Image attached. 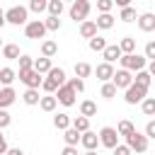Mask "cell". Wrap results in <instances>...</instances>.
<instances>
[{
    "label": "cell",
    "mask_w": 155,
    "mask_h": 155,
    "mask_svg": "<svg viewBox=\"0 0 155 155\" xmlns=\"http://www.w3.org/2000/svg\"><path fill=\"white\" fill-rule=\"evenodd\" d=\"M116 90H126L131 82H133V73H128V70H124V68H119V70H114V75H111V80H109Z\"/></svg>",
    "instance_id": "obj_9"
},
{
    "label": "cell",
    "mask_w": 155,
    "mask_h": 155,
    "mask_svg": "<svg viewBox=\"0 0 155 155\" xmlns=\"http://www.w3.org/2000/svg\"><path fill=\"white\" fill-rule=\"evenodd\" d=\"M136 22H138L140 31H145V34L155 31V15H153V12H143V15H138V17H136Z\"/></svg>",
    "instance_id": "obj_11"
},
{
    "label": "cell",
    "mask_w": 155,
    "mask_h": 155,
    "mask_svg": "<svg viewBox=\"0 0 155 155\" xmlns=\"http://www.w3.org/2000/svg\"><path fill=\"white\" fill-rule=\"evenodd\" d=\"M46 5H48V0H29V12H34V15H41V12H46Z\"/></svg>",
    "instance_id": "obj_36"
},
{
    "label": "cell",
    "mask_w": 155,
    "mask_h": 155,
    "mask_svg": "<svg viewBox=\"0 0 155 155\" xmlns=\"http://www.w3.org/2000/svg\"><path fill=\"white\" fill-rule=\"evenodd\" d=\"M2 58H7V61H17L22 53H19V46L17 44H2Z\"/></svg>",
    "instance_id": "obj_22"
},
{
    "label": "cell",
    "mask_w": 155,
    "mask_h": 155,
    "mask_svg": "<svg viewBox=\"0 0 155 155\" xmlns=\"http://www.w3.org/2000/svg\"><path fill=\"white\" fill-rule=\"evenodd\" d=\"M44 27H46V31H58L61 29V17H46L44 19Z\"/></svg>",
    "instance_id": "obj_39"
},
{
    "label": "cell",
    "mask_w": 155,
    "mask_h": 155,
    "mask_svg": "<svg viewBox=\"0 0 155 155\" xmlns=\"http://www.w3.org/2000/svg\"><path fill=\"white\" fill-rule=\"evenodd\" d=\"M39 99H41V97H39V90H29V87H27L24 94H22V102H24L27 107H36Z\"/></svg>",
    "instance_id": "obj_26"
},
{
    "label": "cell",
    "mask_w": 155,
    "mask_h": 155,
    "mask_svg": "<svg viewBox=\"0 0 155 155\" xmlns=\"http://www.w3.org/2000/svg\"><path fill=\"white\" fill-rule=\"evenodd\" d=\"M17 61H19V70H29V68L34 65V58H31V56H27V53H24V56H19Z\"/></svg>",
    "instance_id": "obj_42"
},
{
    "label": "cell",
    "mask_w": 155,
    "mask_h": 155,
    "mask_svg": "<svg viewBox=\"0 0 155 155\" xmlns=\"http://www.w3.org/2000/svg\"><path fill=\"white\" fill-rule=\"evenodd\" d=\"M12 124V116H10V111L7 109H0V128H7Z\"/></svg>",
    "instance_id": "obj_45"
},
{
    "label": "cell",
    "mask_w": 155,
    "mask_h": 155,
    "mask_svg": "<svg viewBox=\"0 0 155 155\" xmlns=\"http://www.w3.org/2000/svg\"><path fill=\"white\" fill-rule=\"evenodd\" d=\"M102 58H104V63H116L119 58H121V51H119V46L116 44H107L104 46V51H102Z\"/></svg>",
    "instance_id": "obj_14"
},
{
    "label": "cell",
    "mask_w": 155,
    "mask_h": 155,
    "mask_svg": "<svg viewBox=\"0 0 155 155\" xmlns=\"http://www.w3.org/2000/svg\"><path fill=\"white\" fill-rule=\"evenodd\" d=\"M126 145H128V150L131 153H145L148 150V138L143 136V133H138V131H133V133H128L126 136Z\"/></svg>",
    "instance_id": "obj_5"
},
{
    "label": "cell",
    "mask_w": 155,
    "mask_h": 155,
    "mask_svg": "<svg viewBox=\"0 0 155 155\" xmlns=\"http://www.w3.org/2000/svg\"><path fill=\"white\" fill-rule=\"evenodd\" d=\"M53 126H56L58 131H65V128H70V116H68L65 111H58V114L53 116Z\"/></svg>",
    "instance_id": "obj_27"
},
{
    "label": "cell",
    "mask_w": 155,
    "mask_h": 155,
    "mask_svg": "<svg viewBox=\"0 0 155 155\" xmlns=\"http://www.w3.org/2000/svg\"><path fill=\"white\" fill-rule=\"evenodd\" d=\"M61 2H63V5H65V2H73V0H61Z\"/></svg>",
    "instance_id": "obj_54"
},
{
    "label": "cell",
    "mask_w": 155,
    "mask_h": 155,
    "mask_svg": "<svg viewBox=\"0 0 155 155\" xmlns=\"http://www.w3.org/2000/svg\"><path fill=\"white\" fill-rule=\"evenodd\" d=\"M140 109H143L145 116H155V99H153V97H145V99L140 102Z\"/></svg>",
    "instance_id": "obj_38"
},
{
    "label": "cell",
    "mask_w": 155,
    "mask_h": 155,
    "mask_svg": "<svg viewBox=\"0 0 155 155\" xmlns=\"http://www.w3.org/2000/svg\"><path fill=\"white\" fill-rule=\"evenodd\" d=\"M29 10L22 5H12L10 10H5V24H15V27H24L29 19Z\"/></svg>",
    "instance_id": "obj_1"
},
{
    "label": "cell",
    "mask_w": 155,
    "mask_h": 155,
    "mask_svg": "<svg viewBox=\"0 0 155 155\" xmlns=\"http://www.w3.org/2000/svg\"><path fill=\"white\" fill-rule=\"evenodd\" d=\"M111 153H114V155H133V153L128 150V145H126V143H124V145H121V143H119V145H114V148H111Z\"/></svg>",
    "instance_id": "obj_46"
},
{
    "label": "cell",
    "mask_w": 155,
    "mask_h": 155,
    "mask_svg": "<svg viewBox=\"0 0 155 155\" xmlns=\"http://www.w3.org/2000/svg\"><path fill=\"white\" fill-rule=\"evenodd\" d=\"M143 56H145V61H155V41L153 39L145 44V53Z\"/></svg>",
    "instance_id": "obj_43"
},
{
    "label": "cell",
    "mask_w": 155,
    "mask_h": 155,
    "mask_svg": "<svg viewBox=\"0 0 155 155\" xmlns=\"http://www.w3.org/2000/svg\"><path fill=\"white\" fill-rule=\"evenodd\" d=\"M0 48H2V39H0Z\"/></svg>",
    "instance_id": "obj_55"
},
{
    "label": "cell",
    "mask_w": 155,
    "mask_h": 155,
    "mask_svg": "<svg viewBox=\"0 0 155 155\" xmlns=\"http://www.w3.org/2000/svg\"><path fill=\"white\" fill-rule=\"evenodd\" d=\"M65 85H68L75 94H78V92H85V80H80V78H68Z\"/></svg>",
    "instance_id": "obj_37"
},
{
    "label": "cell",
    "mask_w": 155,
    "mask_h": 155,
    "mask_svg": "<svg viewBox=\"0 0 155 155\" xmlns=\"http://www.w3.org/2000/svg\"><path fill=\"white\" fill-rule=\"evenodd\" d=\"M87 46H90V51H94V53H102L104 51V46H107V41H104V36H92V39H87Z\"/></svg>",
    "instance_id": "obj_28"
},
{
    "label": "cell",
    "mask_w": 155,
    "mask_h": 155,
    "mask_svg": "<svg viewBox=\"0 0 155 155\" xmlns=\"http://www.w3.org/2000/svg\"><path fill=\"white\" fill-rule=\"evenodd\" d=\"M31 68H34L39 75H46V73L53 68V63H51V58H44V56H41V58H34V65H31Z\"/></svg>",
    "instance_id": "obj_23"
},
{
    "label": "cell",
    "mask_w": 155,
    "mask_h": 155,
    "mask_svg": "<svg viewBox=\"0 0 155 155\" xmlns=\"http://www.w3.org/2000/svg\"><path fill=\"white\" fill-rule=\"evenodd\" d=\"M80 116H85V119L97 116V104H94L92 99H82V102H80Z\"/></svg>",
    "instance_id": "obj_20"
},
{
    "label": "cell",
    "mask_w": 155,
    "mask_h": 155,
    "mask_svg": "<svg viewBox=\"0 0 155 155\" xmlns=\"http://www.w3.org/2000/svg\"><path fill=\"white\" fill-rule=\"evenodd\" d=\"M145 97H148V90L140 87V85H133V82H131V85L124 90V102H126V104H140Z\"/></svg>",
    "instance_id": "obj_4"
},
{
    "label": "cell",
    "mask_w": 155,
    "mask_h": 155,
    "mask_svg": "<svg viewBox=\"0 0 155 155\" xmlns=\"http://www.w3.org/2000/svg\"><path fill=\"white\" fill-rule=\"evenodd\" d=\"M15 99H17V92H15L12 87H0V109L12 107V104H15Z\"/></svg>",
    "instance_id": "obj_15"
},
{
    "label": "cell",
    "mask_w": 155,
    "mask_h": 155,
    "mask_svg": "<svg viewBox=\"0 0 155 155\" xmlns=\"http://www.w3.org/2000/svg\"><path fill=\"white\" fill-rule=\"evenodd\" d=\"M63 140H65V145H78V143H80V133L70 126V128L63 131Z\"/></svg>",
    "instance_id": "obj_35"
},
{
    "label": "cell",
    "mask_w": 155,
    "mask_h": 155,
    "mask_svg": "<svg viewBox=\"0 0 155 155\" xmlns=\"http://www.w3.org/2000/svg\"><path fill=\"white\" fill-rule=\"evenodd\" d=\"M97 10L99 12H111L114 10V0H97Z\"/></svg>",
    "instance_id": "obj_44"
},
{
    "label": "cell",
    "mask_w": 155,
    "mask_h": 155,
    "mask_svg": "<svg viewBox=\"0 0 155 155\" xmlns=\"http://www.w3.org/2000/svg\"><path fill=\"white\" fill-rule=\"evenodd\" d=\"M53 97H56V102H58V104H63V107H73L78 94H75V92H73V90H70V87L63 82V85H61V87L53 92Z\"/></svg>",
    "instance_id": "obj_10"
},
{
    "label": "cell",
    "mask_w": 155,
    "mask_h": 155,
    "mask_svg": "<svg viewBox=\"0 0 155 155\" xmlns=\"http://www.w3.org/2000/svg\"><path fill=\"white\" fill-rule=\"evenodd\" d=\"M5 155H24V150H22V148H7Z\"/></svg>",
    "instance_id": "obj_50"
},
{
    "label": "cell",
    "mask_w": 155,
    "mask_h": 155,
    "mask_svg": "<svg viewBox=\"0 0 155 155\" xmlns=\"http://www.w3.org/2000/svg\"><path fill=\"white\" fill-rule=\"evenodd\" d=\"M133 131H136V126H133L128 119H121V121L116 124V133H119V136H124V138H126L128 133H133Z\"/></svg>",
    "instance_id": "obj_34"
},
{
    "label": "cell",
    "mask_w": 155,
    "mask_h": 155,
    "mask_svg": "<svg viewBox=\"0 0 155 155\" xmlns=\"http://www.w3.org/2000/svg\"><path fill=\"white\" fill-rule=\"evenodd\" d=\"M56 53H58V44H56L53 39L41 41V56H44V58H53Z\"/></svg>",
    "instance_id": "obj_21"
},
{
    "label": "cell",
    "mask_w": 155,
    "mask_h": 155,
    "mask_svg": "<svg viewBox=\"0 0 155 155\" xmlns=\"http://www.w3.org/2000/svg\"><path fill=\"white\" fill-rule=\"evenodd\" d=\"M82 155H99V153H97V150H85Z\"/></svg>",
    "instance_id": "obj_53"
},
{
    "label": "cell",
    "mask_w": 155,
    "mask_h": 155,
    "mask_svg": "<svg viewBox=\"0 0 155 155\" xmlns=\"http://www.w3.org/2000/svg\"><path fill=\"white\" fill-rule=\"evenodd\" d=\"M70 126H73L78 133H85V131H90V119H85V116H75V119H70Z\"/></svg>",
    "instance_id": "obj_31"
},
{
    "label": "cell",
    "mask_w": 155,
    "mask_h": 155,
    "mask_svg": "<svg viewBox=\"0 0 155 155\" xmlns=\"http://www.w3.org/2000/svg\"><path fill=\"white\" fill-rule=\"evenodd\" d=\"M7 148H10V145H7L5 136H0V155H5V153H7Z\"/></svg>",
    "instance_id": "obj_49"
},
{
    "label": "cell",
    "mask_w": 155,
    "mask_h": 155,
    "mask_svg": "<svg viewBox=\"0 0 155 155\" xmlns=\"http://www.w3.org/2000/svg\"><path fill=\"white\" fill-rule=\"evenodd\" d=\"M90 75H92V65H90V63H85V61L75 63V78L85 80V78H90Z\"/></svg>",
    "instance_id": "obj_29"
},
{
    "label": "cell",
    "mask_w": 155,
    "mask_h": 155,
    "mask_svg": "<svg viewBox=\"0 0 155 155\" xmlns=\"http://www.w3.org/2000/svg\"><path fill=\"white\" fill-rule=\"evenodd\" d=\"M2 27H5V10L0 7V29H2Z\"/></svg>",
    "instance_id": "obj_52"
},
{
    "label": "cell",
    "mask_w": 155,
    "mask_h": 155,
    "mask_svg": "<svg viewBox=\"0 0 155 155\" xmlns=\"http://www.w3.org/2000/svg\"><path fill=\"white\" fill-rule=\"evenodd\" d=\"M119 63H121L124 70H128V73H138V70L145 68L148 61H145V56H140V53H121Z\"/></svg>",
    "instance_id": "obj_2"
},
{
    "label": "cell",
    "mask_w": 155,
    "mask_h": 155,
    "mask_svg": "<svg viewBox=\"0 0 155 155\" xmlns=\"http://www.w3.org/2000/svg\"><path fill=\"white\" fill-rule=\"evenodd\" d=\"M80 145H82L85 150H97V145H99L97 133H94V131H85V133H80Z\"/></svg>",
    "instance_id": "obj_13"
},
{
    "label": "cell",
    "mask_w": 155,
    "mask_h": 155,
    "mask_svg": "<svg viewBox=\"0 0 155 155\" xmlns=\"http://www.w3.org/2000/svg\"><path fill=\"white\" fill-rule=\"evenodd\" d=\"M97 24H94V19H85V22H80V36L82 39H92V36H97Z\"/></svg>",
    "instance_id": "obj_16"
},
{
    "label": "cell",
    "mask_w": 155,
    "mask_h": 155,
    "mask_svg": "<svg viewBox=\"0 0 155 155\" xmlns=\"http://www.w3.org/2000/svg\"><path fill=\"white\" fill-rule=\"evenodd\" d=\"M104 99H114L116 97V87L111 85V82H102V92H99Z\"/></svg>",
    "instance_id": "obj_40"
},
{
    "label": "cell",
    "mask_w": 155,
    "mask_h": 155,
    "mask_svg": "<svg viewBox=\"0 0 155 155\" xmlns=\"http://www.w3.org/2000/svg\"><path fill=\"white\" fill-rule=\"evenodd\" d=\"M56 107H58V102H56L53 94H46V97L39 99V109H41V111H48V114H51V111H56Z\"/></svg>",
    "instance_id": "obj_24"
},
{
    "label": "cell",
    "mask_w": 155,
    "mask_h": 155,
    "mask_svg": "<svg viewBox=\"0 0 155 155\" xmlns=\"http://www.w3.org/2000/svg\"><path fill=\"white\" fill-rule=\"evenodd\" d=\"M46 78H51V80H53V82H56L58 87H61V85H63V82L68 80V78H65V70H63V68H51V70L46 73Z\"/></svg>",
    "instance_id": "obj_30"
},
{
    "label": "cell",
    "mask_w": 155,
    "mask_h": 155,
    "mask_svg": "<svg viewBox=\"0 0 155 155\" xmlns=\"http://www.w3.org/2000/svg\"><path fill=\"white\" fill-rule=\"evenodd\" d=\"M143 136H145L148 140H150V138H155V121H153V119L145 124V133H143Z\"/></svg>",
    "instance_id": "obj_47"
},
{
    "label": "cell",
    "mask_w": 155,
    "mask_h": 155,
    "mask_svg": "<svg viewBox=\"0 0 155 155\" xmlns=\"http://www.w3.org/2000/svg\"><path fill=\"white\" fill-rule=\"evenodd\" d=\"M114 5H119V7H128L131 0H114Z\"/></svg>",
    "instance_id": "obj_51"
},
{
    "label": "cell",
    "mask_w": 155,
    "mask_h": 155,
    "mask_svg": "<svg viewBox=\"0 0 155 155\" xmlns=\"http://www.w3.org/2000/svg\"><path fill=\"white\" fill-rule=\"evenodd\" d=\"M41 90H44L46 94H53V92L58 90V85H56L51 78H44V80H41Z\"/></svg>",
    "instance_id": "obj_41"
},
{
    "label": "cell",
    "mask_w": 155,
    "mask_h": 155,
    "mask_svg": "<svg viewBox=\"0 0 155 155\" xmlns=\"http://www.w3.org/2000/svg\"><path fill=\"white\" fill-rule=\"evenodd\" d=\"M136 17H138V12H136V7H131V5H128V7H121V12H119V19L126 22V24H128V22H136Z\"/></svg>",
    "instance_id": "obj_33"
},
{
    "label": "cell",
    "mask_w": 155,
    "mask_h": 155,
    "mask_svg": "<svg viewBox=\"0 0 155 155\" xmlns=\"http://www.w3.org/2000/svg\"><path fill=\"white\" fill-rule=\"evenodd\" d=\"M0 136H2V128H0Z\"/></svg>",
    "instance_id": "obj_56"
},
{
    "label": "cell",
    "mask_w": 155,
    "mask_h": 155,
    "mask_svg": "<svg viewBox=\"0 0 155 155\" xmlns=\"http://www.w3.org/2000/svg\"><path fill=\"white\" fill-rule=\"evenodd\" d=\"M17 78H19L29 90H39V87H41V80H44V75H39L34 68H29V70H19Z\"/></svg>",
    "instance_id": "obj_8"
},
{
    "label": "cell",
    "mask_w": 155,
    "mask_h": 155,
    "mask_svg": "<svg viewBox=\"0 0 155 155\" xmlns=\"http://www.w3.org/2000/svg\"><path fill=\"white\" fill-rule=\"evenodd\" d=\"M97 138H99V145H104V148H109V150H111L114 145H119V133H116L114 126H104V128H99Z\"/></svg>",
    "instance_id": "obj_6"
},
{
    "label": "cell",
    "mask_w": 155,
    "mask_h": 155,
    "mask_svg": "<svg viewBox=\"0 0 155 155\" xmlns=\"http://www.w3.org/2000/svg\"><path fill=\"white\" fill-rule=\"evenodd\" d=\"M92 73L97 75L99 82H109L111 75H114V65H111V63H99L97 68H92Z\"/></svg>",
    "instance_id": "obj_12"
},
{
    "label": "cell",
    "mask_w": 155,
    "mask_h": 155,
    "mask_svg": "<svg viewBox=\"0 0 155 155\" xmlns=\"http://www.w3.org/2000/svg\"><path fill=\"white\" fill-rule=\"evenodd\" d=\"M90 10H92L90 0H73L70 7H68V15H70V19H75V22H85L87 15H90Z\"/></svg>",
    "instance_id": "obj_3"
},
{
    "label": "cell",
    "mask_w": 155,
    "mask_h": 155,
    "mask_svg": "<svg viewBox=\"0 0 155 155\" xmlns=\"http://www.w3.org/2000/svg\"><path fill=\"white\" fill-rule=\"evenodd\" d=\"M94 24H97V29H111L114 27V15L111 12H99L97 15V19H94Z\"/></svg>",
    "instance_id": "obj_17"
},
{
    "label": "cell",
    "mask_w": 155,
    "mask_h": 155,
    "mask_svg": "<svg viewBox=\"0 0 155 155\" xmlns=\"http://www.w3.org/2000/svg\"><path fill=\"white\" fill-rule=\"evenodd\" d=\"M61 155H80V153H78V145H65Z\"/></svg>",
    "instance_id": "obj_48"
},
{
    "label": "cell",
    "mask_w": 155,
    "mask_h": 155,
    "mask_svg": "<svg viewBox=\"0 0 155 155\" xmlns=\"http://www.w3.org/2000/svg\"><path fill=\"white\" fill-rule=\"evenodd\" d=\"M150 82H153V75L143 68V70H138V73H133V85H140V87H150Z\"/></svg>",
    "instance_id": "obj_19"
},
{
    "label": "cell",
    "mask_w": 155,
    "mask_h": 155,
    "mask_svg": "<svg viewBox=\"0 0 155 155\" xmlns=\"http://www.w3.org/2000/svg\"><path fill=\"white\" fill-rule=\"evenodd\" d=\"M17 80V70H12V68H0V85L2 87H12V82Z\"/></svg>",
    "instance_id": "obj_18"
},
{
    "label": "cell",
    "mask_w": 155,
    "mask_h": 155,
    "mask_svg": "<svg viewBox=\"0 0 155 155\" xmlns=\"http://www.w3.org/2000/svg\"><path fill=\"white\" fill-rule=\"evenodd\" d=\"M24 36H27V39H44V36H46L44 19H29V22L24 24Z\"/></svg>",
    "instance_id": "obj_7"
},
{
    "label": "cell",
    "mask_w": 155,
    "mask_h": 155,
    "mask_svg": "<svg viewBox=\"0 0 155 155\" xmlns=\"http://www.w3.org/2000/svg\"><path fill=\"white\" fill-rule=\"evenodd\" d=\"M116 46H119L121 53H136V39H133V36H124Z\"/></svg>",
    "instance_id": "obj_25"
},
{
    "label": "cell",
    "mask_w": 155,
    "mask_h": 155,
    "mask_svg": "<svg viewBox=\"0 0 155 155\" xmlns=\"http://www.w3.org/2000/svg\"><path fill=\"white\" fill-rule=\"evenodd\" d=\"M63 10H65V5H63L61 0H48V5H46V12H48L51 17H61Z\"/></svg>",
    "instance_id": "obj_32"
}]
</instances>
